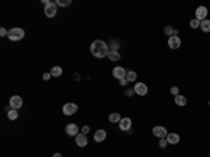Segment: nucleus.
Returning <instances> with one entry per match:
<instances>
[{
  "mask_svg": "<svg viewBox=\"0 0 210 157\" xmlns=\"http://www.w3.org/2000/svg\"><path fill=\"white\" fill-rule=\"evenodd\" d=\"M90 51H91V53H93L95 58H98V59H101V58H105L108 56L109 53V46L107 44H105L104 41L101 39H95L91 44V46H90Z\"/></svg>",
  "mask_w": 210,
  "mask_h": 157,
  "instance_id": "1",
  "label": "nucleus"
},
{
  "mask_svg": "<svg viewBox=\"0 0 210 157\" xmlns=\"http://www.w3.org/2000/svg\"><path fill=\"white\" fill-rule=\"evenodd\" d=\"M25 35V32L23 28H11V30H8V39L10 41H20L23 39Z\"/></svg>",
  "mask_w": 210,
  "mask_h": 157,
  "instance_id": "2",
  "label": "nucleus"
},
{
  "mask_svg": "<svg viewBox=\"0 0 210 157\" xmlns=\"http://www.w3.org/2000/svg\"><path fill=\"white\" fill-rule=\"evenodd\" d=\"M57 4L53 3V2H49L46 6H45V14H46V17H49V18H52V17L56 16L57 13Z\"/></svg>",
  "mask_w": 210,
  "mask_h": 157,
  "instance_id": "3",
  "label": "nucleus"
},
{
  "mask_svg": "<svg viewBox=\"0 0 210 157\" xmlns=\"http://www.w3.org/2000/svg\"><path fill=\"white\" fill-rule=\"evenodd\" d=\"M77 109H79V107H77L76 104H73V102H67V104L63 105L62 111H63V114H65V115L70 117V115H73V114L76 112Z\"/></svg>",
  "mask_w": 210,
  "mask_h": 157,
  "instance_id": "4",
  "label": "nucleus"
},
{
  "mask_svg": "<svg viewBox=\"0 0 210 157\" xmlns=\"http://www.w3.org/2000/svg\"><path fill=\"white\" fill-rule=\"evenodd\" d=\"M153 135L154 136H157L158 139H165L168 136V132H167V129L164 126H154L153 128Z\"/></svg>",
  "mask_w": 210,
  "mask_h": 157,
  "instance_id": "5",
  "label": "nucleus"
},
{
  "mask_svg": "<svg viewBox=\"0 0 210 157\" xmlns=\"http://www.w3.org/2000/svg\"><path fill=\"white\" fill-rule=\"evenodd\" d=\"M126 70L125 68H121V66H116V68H113L112 70V76L115 77V79H119V80H122V79H126Z\"/></svg>",
  "mask_w": 210,
  "mask_h": 157,
  "instance_id": "6",
  "label": "nucleus"
},
{
  "mask_svg": "<svg viewBox=\"0 0 210 157\" xmlns=\"http://www.w3.org/2000/svg\"><path fill=\"white\" fill-rule=\"evenodd\" d=\"M21 105H23V98L20 96H13L10 98V107H11V109H18L21 108Z\"/></svg>",
  "mask_w": 210,
  "mask_h": 157,
  "instance_id": "7",
  "label": "nucleus"
},
{
  "mask_svg": "<svg viewBox=\"0 0 210 157\" xmlns=\"http://www.w3.org/2000/svg\"><path fill=\"white\" fill-rule=\"evenodd\" d=\"M206 17H207V8L205 6H199L196 8V18L199 21H203V20H206Z\"/></svg>",
  "mask_w": 210,
  "mask_h": 157,
  "instance_id": "8",
  "label": "nucleus"
},
{
  "mask_svg": "<svg viewBox=\"0 0 210 157\" xmlns=\"http://www.w3.org/2000/svg\"><path fill=\"white\" fill-rule=\"evenodd\" d=\"M168 45H170V48L171 49H178L179 46H181V38L179 36H170L168 38Z\"/></svg>",
  "mask_w": 210,
  "mask_h": 157,
  "instance_id": "9",
  "label": "nucleus"
},
{
  "mask_svg": "<svg viewBox=\"0 0 210 157\" xmlns=\"http://www.w3.org/2000/svg\"><path fill=\"white\" fill-rule=\"evenodd\" d=\"M76 143L79 147H85V146L88 145V139L85 136L84 133H79L76 136Z\"/></svg>",
  "mask_w": 210,
  "mask_h": 157,
  "instance_id": "10",
  "label": "nucleus"
},
{
  "mask_svg": "<svg viewBox=\"0 0 210 157\" xmlns=\"http://www.w3.org/2000/svg\"><path fill=\"white\" fill-rule=\"evenodd\" d=\"M134 93L139 94V96H146L147 94V86L144 84V83H136V86H134Z\"/></svg>",
  "mask_w": 210,
  "mask_h": 157,
  "instance_id": "11",
  "label": "nucleus"
},
{
  "mask_svg": "<svg viewBox=\"0 0 210 157\" xmlns=\"http://www.w3.org/2000/svg\"><path fill=\"white\" fill-rule=\"evenodd\" d=\"M66 133L69 136H77L79 135V126L76 124H67L66 125Z\"/></svg>",
  "mask_w": 210,
  "mask_h": 157,
  "instance_id": "12",
  "label": "nucleus"
},
{
  "mask_svg": "<svg viewBox=\"0 0 210 157\" xmlns=\"http://www.w3.org/2000/svg\"><path fill=\"white\" fill-rule=\"evenodd\" d=\"M132 128V119L130 118H122L119 122V129L121 130H129Z\"/></svg>",
  "mask_w": 210,
  "mask_h": 157,
  "instance_id": "13",
  "label": "nucleus"
},
{
  "mask_svg": "<svg viewBox=\"0 0 210 157\" xmlns=\"http://www.w3.org/2000/svg\"><path fill=\"white\" fill-rule=\"evenodd\" d=\"M179 135H177V133H168V136H167V142L170 143V145H177V143H179Z\"/></svg>",
  "mask_w": 210,
  "mask_h": 157,
  "instance_id": "14",
  "label": "nucleus"
},
{
  "mask_svg": "<svg viewBox=\"0 0 210 157\" xmlns=\"http://www.w3.org/2000/svg\"><path fill=\"white\" fill-rule=\"evenodd\" d=\"M105 137H107V132H105L104 129H100V130H97L95 135H94V140L102 142V140H105Z\"/></svg>",
  "mask_w": 210,
  "mask_h": 157,
  "instance_id": "15",
  "label": "nucleus"
},
{
  "mask_svg": "<svg viewBox=\"0 0 210 157\" xmlns=\"http://www.w3.org/2000/svg\"><path fill=\"white\" fill-rule=\"evenodd\" d=\"M186 102H188V100H186V97L185 96H175V104L179 105V107H185Z\"/></svg>",
  "mask_w": 210,
  "mask_h": 157,
  "instance_id": "16",
  "label": "nucleus"
},
{
  "mask_svg": "<svg viewBox=\"0 0 210 157\" xmlns=\"http://www.w3.org/2000/svg\"><path fill=\"white\" fill-rule=\"evenodd\" d=\"M108 58H109V61H112V62H118L119 59H121V53L118 52V51H109L108 53Z\"/></svg>",
  "mask_w": 210,
  "mask_h": 157,
  "instance_id": "17",
  "label": "nucleus"
},
{
  "mask_svg": "<svg viewBox=\"0 0 210 157\" xmlns=\"http://www.w3.org/2000/svg\"><path fill=\"white\" fill-rule=\"evenodd\" d=\"M200 28H202L203 32H210V20L200 21Z\"/></svg>",
  "mask_w": 210,
  "mask_h": 157,
  "instance_id": "18",
  "label": "nucleus"
},
{
  "mask_svg": "<svg viewBox=\"0 0 210 157\" xmlns=\"http://www.w3.org/2000/svg\"><path fill=\"white\" fill-rule=\"evenodd\" d=\"M109 122H121V114H118V112H112V114H109V117H108Z\"/></svg>",
  "mask_w": 210,
  "mask_h": 157,
  "instance_id": "19",
  "label": "nucleus"
},
{
  "mask_svg": "<svg viewBox=\"0 0 210 157\" xmlns=\"http://www.w3.org/2000/svg\"><path fill=\"white\" fill-rule=\"evenodd\" d=\"M62 68L60 66H53L52 68V70H51V74H52V77H59L62 74Z\"/></svg>",
  "mask_w": 210,
  "mask_h": 157,
  "instance_id": "20",
  "label": "nucleus"
},
{
  "mask_svg": "<svg viewBox=\"0 0 210 157\" xmlns=\"http://www.w3.org/2000/svg\"><path fill=\"white\" fill-rule=\"evenodd\" d=\"M7 117H8V119H11V121L17 119V118H18V112H17V109H10V111L7 112Z\"/></svg>",
  "mask_w": 210,
  "mask_h": 157,
  "instance_id": "21",
  "label": "nucleus"
},
{
  "mask_svg": "<svg viewBox=\"0 0 210 157\" xmlns=\"http://www.w3.org/2000/svg\"><path fill=\"white\" fill-rule=\"evenodd\" d=\"M126 79H128V81H136V79H137V74H136V72H128L126 73Z\"/></svg>",
  "mask_w": 210,
  "mask_h": 157,
  "instance_id": "22",
  "label": "nucleus"
},
{
  "mask_svg": "<svg viewBox=\"0 0 210 157\" xmlns=\"http://www.w3.org/2000/svg\"><path fill=\"white\" fill-rule=\"evenodd\" d=\"M70 0H57L56 2V4L57 6H62V7H66V6H70Z\"/></svg>",
  "mask_w": 210,
  "mask_h": 157,
  "instance_id": "23",
  "label": "nucleus"
},
{
  "mask_svg": "<svg viewBox=\"0 0 210 157\" xmlns=\"http://www.w3.org/2000/svg\"><path fill=\"white\" fill-rule=\"evenodd\" d=\"M174 31H175V30L172 28V27H165V28H164V32H165V35H170V36L174 35Z\"/></svg>",
  "mask_w": 210,
  "mask_h": 157,
  "instance_id": "24",
  "label": "nucleus"
},
{
  "mask_svg": "<svg viewBox=\"0 0 210 157\" xmlns=\"http://www.w3.org/2000/svg\"><path fill=\"white\" fill-rule=\"evenodd\" d=\"M189 24H190V27H192V28H198L199 25H200V21H199L198 18H193V20L190 21Z\"/></svg>",
  "mask_w": 210,
  "mask_h": 157,
  "instance_id": "25",
  "label": "nucleus"
},
{
  "mask_svg": "<svg viewBox=\"0 0 210 157\" xmlns=\"http://www.w3.org/2000/svg\"><path fill=\"white\" fill-rule=\"evenodd\" d=\"M167 145H168V142H167V139H160V143H158V146L161 147V149H165Z\"/></svg>",
  "mask_w": 210,
  "mask_h": 157,
  "instance_id": "26",
  "label": "nucleus"
},
{
  "mask_svg": "<svg viewBox=\"0 0 210 157\" xmlns=\"http://www.w3.org/2000/svg\"><path fill=\"white\" fill-rule=\"evenodd\" d=\"M178 93H179V89H178L177 86L171 87V94H174V96H178Z\"/></svg>",
  "mask_w": 210,
  "mask_h": 157,
  "instance_id": "27",
  "label": "nucleus"
},
{
  "mask_svg": "<svg viewBox=\"0 0 210 157\" xmlns=\"http://www.w3.org/2000/svg\"><path fill=\"white\" fill-rule=\"evenodd\" d=\"M109 46H111V51H118L119 44H118V42H112V45H109Z\"/></svg>",
  "mask_w": 210,
  "mask_h": 157,
  "instance_id": "28",
  "label": "nucleus"
},
{
  "mask_svg": "<svg viewBox=\"0 0 210 157\" xmlns=\"http://www.w3.org/2000/svg\"><path fill=\"white\" fill-rule=\"evenodd\" d=\"M81 132L84 133V135H87V133L90 132V126H87V125H85V126H83V128H81Z\"/></svg>",
  "mask_w": 210,
  "mask_h": 157,
  "instance_id": "29",
  "label": "nucleus"
},
{
  "mask_svg": "<svg viewBox=\"0 0 210 157\" xmlns=\"http://www.w3.org/2000/svg\"><path fill=\"white\" fill-rule=\"evenodd\" d=\"M0 35L2 36H6V35H8V31L6 28H0Z\"/></svg>",
  "mask_w": 210,
  "mask_h": 157,
  "instance_id": "30",
  "label": "nucleus"
},
{
  "mask_svg": "<svg viewBox=\"0 0 210 157\" xmlns=\"http://www.w3.org/2000/svg\"><path fill=\"white\" fill-rule=\"evenodd\" d=\"M52 77V74L51 73H44V80H49Z\"/></svg>",
  "mask_w": 210,
  "mask_h": 157,
  "instance_id": "31",
  "label": "nucleus"
},
{
  "mask_svg": "<svg viewBox=\"0 0 210 157\" xmlns=\"http://www.w3.org/2000/svg\"><path fill=\"white\" fill-rule=\"evenodd\" d=\"M119 83H121V86H126L128 84V79H122V80H119Z\"/></svg>",
  "mask_w": 210,
  "mask_h": 157,
  "instance_id": "32",
  "label": "nucleus"
},
{
  "mask_svg": "<svg viewBox=\"0 0 210 157\" xmlns=\"http://www.w3.org/2000/svg\"><path fill=\"white\" fill-rule=\"evenodd\" d=\"M73 77H74V80H80V74H79V73H74Z\"/></svg>",
  "mask_w": 210,
  "mask_h": 157,
  "instance_id": "33",
  "label": "nucleus"
},
{
  "mask_svg": "<svg viewBox=\"0 0 210 157\" xmlns=\"http://www.w3.org/2000/svg\"><path fill=\"white\" fill-rule=\"evenodd\" d=\"M52 157H62V154H60V153H55Z\"/></svg>",
  "mask_w": 210,
  "mask_h": 157,
  "instance_id": "34",
  "label": "nucleus"
}]
</instances>
